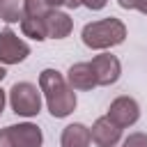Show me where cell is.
I'll return each mask as SVG.
<instances>
[{
    "instance_id": "cell-14",
    "label": "cell",
    "mask_w": 147,
    "mask_h": 147,
    "mask_svg": "<svg viewBox=\"0 0 147 147\" xmlns=\"http://www.w3.org/2000/svg\"><path fill=\"white\" fill-rule=\"evenodd\" d=\"M23 11H25V16L44 18V16L51 11V7H48L44 0H23Z\"/></svg>"
},
{
    "instance_id": "cell-9",
    "label": "cell",
    "mask_w": 147,
    "mask_h": 147,
    "mask_svg": "<svg viewBox=\"0 0 147 147\" xmlns=\"http://www.w3.org/2000/svg\"><path fill=\"white\" fill-rule=\"evenodd\" d=\"M44 25H46V39H64L74 30L71 16L60 11V9H51L44 16Z\"/></svg>"
},
{
    "instance_id": "cell-8",
    "label": "cell",
    "mask_w": 147,
    "mask_h": 147,
    "mask_svg": "<svg viewBox=\"0 0 147 147\" xmlns=\"http://www.w3.org/2000/svg\"><path fill=\"white\" fill-rule=\"evenodd\" d=\"M90 133H92V142L96 147H115L122 140V129L115 122H110L108 117H99L92 124Z\"/></svg>"
},
{
    "instance_id": "cell-15",
    "label": "cell",
    "mask_w": 147,
    "mask_h": 147,
    "mask_svg": "<svg viewBox=\"0 0 147 147\" xmlns=\"http://www.w3.org/2000/svg\"><path fill=\"white\" fill-rule=\"evenodd\" d=\"M122 147H147V133H129L122 140Z\"/></svg>"
},
{
    "instance_id": "cell-13",
    "label": "cell",
    "mask_w": 147,
    "mask_h": 147,
    "mask_svg": "<svg viewBox=\"0 0 147 147\" xmlns=\"http://www.w3.org/2000/svg\"><path fill=\"white\" fill-rule=\"evenodd\" d=\"M21 30L25 37L34 39V41H44L46 39V25H44V18H34V16H23L21 21Z\"/></svg>"
},
{
    "instance_id": "cell-2",
    "label": "cell",
    "mask_w": 147,
    "mask_h": 147,
    "mask_svg": "<svg viewBox=\"0 0 147 147\" xmlns=\"http://www.w3.org/2000/svg\"><path fill=\"white\" fill-rule=\"evenodd\" d=\"M124 37H126V25L115 16H108V18H101V21H92L80 32L83 44L87 48H92V51L113 48V46L122 44Z\"/></svg>"
},
{
    "instance_id": "cell-16",
    "label": "cell",
    "mask_w": 147,
    "mask_h": 147,
    "mask_svg": "<svg viewBox=\"0 0 147 147\" xmlns=\"http://www.w3.org/2000/svg\"><path fill=\"white\" fill-rule=\"evenodd\" d=\"M117 2L124 9H138V11L147 14V0H117Z\"/></svg>"
},
{
    "instance_id": "cell-3",
    "label": "cell",
    "mask_w": 147,
    "mask_h": 147,
    "mask_svg": "<svg viewBox=\"0 0 147 147\" xmlns=\"http://www.w3.org/2000/svg\"><path fill=\"white\" fill-rule=\"evenodd\" d=\"M9 106L21 117H34L41 110V90L28 80L14 83L9 90Z\"/></svg>"
},
{
    "instance_id": "cell-12",
    "label": "cell",
    "mask_w": 147,
    "mask_h": 147,
    "mask_svg": "<svg viewBox=\"0 0 147 147\" xmlns=\"http://www.w3.org/2000/svg\"><path fill=\"white\" fill-rule=\"evenodd\" d=\"M23 16V0H0V18L5 23H21Z\"/></svg>"
},
{
    "instance_id": "cell-20",
    "label": "cell",
    "mask_w": 147,
    "mask_h": 147,
    "mask_svg": "<svg viewBox=\"0 0 147 147\" xmlns=\"http://www.w3.org/2000/svg\"><path fill=\"white\" fill-rule=\"evenodd\" d=\"M5 101H7V96H5V90L0 87V115H2V110H5Z\"/></svg>"
},
{
    "instance_id": "cell-7",
    "label": "cell",
    "mask_w": 147,
    "mask_h": 147,
    "mask_svg": "<svg viewBox=\"0 0 147 147\" xmlns=\"http://www.w3.org/2000/svg\"><path fill=\"white\" fill-rule=\"evenodd\" d=\"M92 69H94V76H96V85H113L119 80V74H122V64L115 55L110 53H101V55H94L92 57Z\"/></svg>"
},
{
    "instance_id": "cell-17",
    "label": "cell",
    "mask_w": 147,
    "mask_h": 147,
    "mask_svg": "<svg viewBox=\"0 0 147 147\" xmlns=\"http://www.w3.org/2000/svg\"><path fill=\"white\" fill-rule=\"evenodd\" d=\"M106 2H108V0H83V5H85L87 9H92V11L103 9V7H106Z\"/></svg>"
},
{
    "instance_id": "cell-1",
    "label": "cell",
    "mask_w": 147,
    "mask_h": 147,
    "mask_svg": "<svg viewBox=\"0 0 147 147\" xmlns=\"http://www.w3.org/2000/svg\"><path fill=\"white\" fill-rule=\"evenodd\" d=\"M39 90L53 117L62 119L76 110V92L57 69H44L39 74Z\"/></svg>"
},
{
    "instance_id": "cell-18",
    "label": "cell",
    "mask_w": 147,
    "mask_h": 147,
    "mask_svg": "<svg viewBox=\"0 0 147 147\" xmlns=\"http://www.w3.org/2000/svg\"><path fill=\"white\" fill-rule=\"evenodd\" d=\"M80 5H83V0H64V7H69V9H76Z\"/></svg>"
},
{
    "instance_id": "cell-5",
    "label": "cell",
    "mask_w": 147,
    "mask_h": 147,
    "mask_svg": "<svg viewBox=\"0 0 147 147\" xmlns=\"http://www.w3.org/2000/svg\"><path fill=\"white\" fill-rule=\"evenodd\" d=\"M30 55V46L14 32L2 30L0 32V64H18Z\"/></svg>"
},
{
    "instance_id": "cell-19",
    "label": "cell",
    "mask_w": 147,
    "mask_h": 147,
    "mask_svg": "<svg viewBox=\"0 0 147 147\" xmlns=\"http://www.w3.org/2000/svg\"><path fill=\"white\" fill-rule=\"evenodd\" d=\"M44 2H46V5L51 7V9H57L60 5H64V0H44Z\"/></svg>"
},
{
    "instance_id": "cell-11",
    "label": "cell",
    "mask_w": 147,
    "mask_h": 147,
    "mask_svg": "<svg viewBox=\"0 0 147 147\" xmlns=\"http://www.w3.org/2000/svg\"><path fill=\"white\" fill-rule=\"evenodd\" d=\"M60 145L62 147H90L92 145V133L85 124L74 122V124L64 126V131L60 136Z\"/></svg>"
},
{
    "instance_id": "cell-6",
    "label": "cell",
    "mask_w": 147,
    "mask_h": 147,
    "mask_svg": "<svg viewBox=\"0 0 147 147\" xmlns=\"http://www.w3.org/2000/svg\"><path fill=\"white\" fill-rule=\"evenodd\" d=\"M110 122H115L119 129H126L131 124L138 122L140 117V106L136 99L131 96H117L110 106H108V115H106Z\"/></svg>"
},
{
    "instance_id": "cell-21",
    "label": "cell",
    "mask_w": 147,
    "mask_h": 147,
    "mask_svg": "<svg viewBox=\"0 0 147 147\" xmlns=\"http://www.w3.org/2000/svg\"><path fill=\"white\" fill-rule=\"evenodd\" d=\"M5 76H7V71H5V67H2V64H0V80H2V78H5Z\"/></svg>"
},
{
    "instance_id": "cell-4",
    "label": "cell",
    "mask_w": 147,
    "mask_h": 147,
    "mask_svg": "<svg viewBox=\"0 0 147 147\" xmlns=\"http://www.w3.org/2000/svg\"><path fill=\"white\" fill-rule=\"evenodd\" d=\"M44 133L32 122L9 124L0 129V147H41Z\"/></svg>"
},
{
    "instance_id": "cell-10",
    "label": "cell",
    "mask_w": 147,
    "mask_h": 147,
    "mask_svg": "<svg viewBox=\"0 0 147 147\" xmlns=\"http://www.w3.org/2000/svg\"><path fill=\"white\" fill-rule=\"evenodd\" d=\"M67 83L74 87V90H80V92H87L92 87H96V76H94V69L90 62H76L69 67L67 71Z\"/></svg>"
}]
</instances>
